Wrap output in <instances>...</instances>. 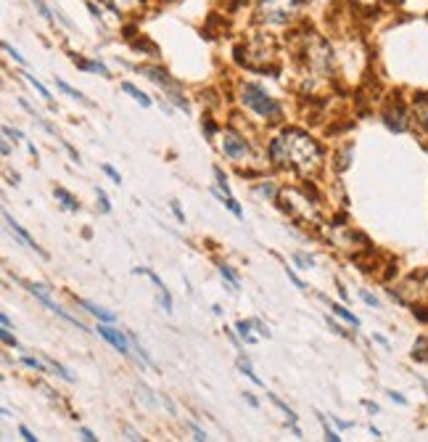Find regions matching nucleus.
<instances>
[{
  "label": "nucleus",
  "mask_w": 428,
  "mask_h": 442,
  "mask_svg": "<svg viewBox=\"0 0 428 442\" xmlns=\"http://www.w3.org/2000/svg\"><path fill=\"white\" fill-rule=\"evenodd\" d=\"M268 157L281 170H296L302 175H315L322 167V146L309 133L299 127H288L283 135L272 138Z\"/></svg>",
  "instance_id": "nucleus-1"
},
{
  "label": "nucleus",
  "mask_w": 428,
  "mask_h": 442,
  "mask_svg": "<svg viewBox=\"0 0 428 442\" xmlns=\"http://www.w3.org/2000/svg\"><path fill=\"white\" fill-rule=\"evenodd\" d=\"M241 104L246 109H252L256 117H262V120L281 122L283 117L281 104H278L262 85H256V82H243L241 85Z\"/></svg>",
  "instance_id": "nucleus-2"
},
{
  "label": "nucleus",
  "mask_w": 428,
  "mask_h": 442,
  "mask_svg": "<svg viewBox=\"0 0 428 442\" xmlns=\"http://www.w3.org/2000/svg\"><path fill=\"white\" fill-rule=\"evenodd\" d=\"M304 0H259L256 19L270 27H286L299 19Z\"/></svg>",
  "instance_id": "nucleus-3"
},
{
  "label": "nucleus",
  "mask_w": 428,
  "mask_h": 442,
  "mask_svg": "<svg viewBox=\"0 0 428 442\" xmlns=\"http://www.w3.org/2000/svg\"><path fill=\"white\" fill-rule=\"evenodd\" d=\"M140 74H146L151 82H156L164 93L170 95V101H172L174 106H180L183 111H190V104H188V98L180 93V88H177V82L164 72L161 67H140Z\"/></svg>",
  "instance_id": "nucleus-4"
},
{
  "label": "nucleus",
  "mask_w": 428,
  "mask_h": 442,
  "mask_svg": "<svg viewBox=\"0 0 428 442\" xmlns=\"http://www.w3.org/2000/svg\"><path fill=\"white\" fill-rule=\"evenodd\" d=\"M220 148H222V154L233 161L249 159V154H252V146H249L246 135H241L238 130H233V127H228V130L222 133V143H220Z\"/></svg>",
  "instance_id": "nucleus-5"
},
{
  "label": "nucleus",
  "mask_w": 428,
  "mask_h": 442,
  "mask_svg": "<svg viewBox=\"0 0 428 442\" xmlns=\"http://www.w3.org/2000/svg\"><path fill=\"white\" fill-rule=\"evenodd\" d=\"M384 125H386L388 130H394V133H404V130L410 127L407 111H404V106H402L400 101H394V104L386 106V111H384Z\"/></svg>",
  "instance_id": "nucleus-6"
},
{
  "label": "nucleus",
  "mask_w": 428,
  "mask_h": 442,
  "mask_svg": "<svg viewBox=\"0 0 428 442\" xmlns=\"http://www.w3.org/2000/svg\"><path fill=\"white\" fill-rule=\"evenodd\" d=\"M98 334L106 339L108 345H114V349L117 352H122V355H130V345H127V339H124V334L122 331H117V329H111V326H98Z\"/></svg>",
  "instance_id": "nucleus-7"
},
{
  "label": "nucleus",
  "mask_w": 428,
  "mask_h": 442,
  "mask_svg": "<svg viewBox=\"0 0 428 442\" xmlns=\"http://www.w3.org/2000/svg\"><path fill=\"white\" fill-rule=\"evenodd\" d=\"M3 220L8 223V228L14 230V233H16V239H19V242H22V244H27L29 249H35V252H38V255H40V257H48V255H45V252H42V246H38V242H35V239H32V236H29L27 230L22 228L19 223H16V220H14V217H11V214L6 212V214H3Z\"/></svg>",
  "instance_id": "nucleus-8"
},
{
  "label": "nucleus",
  "mask_w": 428,
  "mask_h": 442,
  "mask_svg": "<svg viewBox=\"0 0 428 442\" xmlns=\"http://www.w3.org/2000/svg\"><path fill=\"white\" fill-rule=\"evenodd\" d=\"M27 289H29V294L32 297H38L45 308L51 310V313H56L58 310V305H56L54 299H51V289L45 286V283H27Z\"/></svg>",
  "instance_id": "nucleus-9"
},
{
  "label": "nucleus",
  "mask_w": 428,
  "mask_h": 442,
  "mask_svg": "<svg viewBox=\"0 0 428 442\" xmlns=\"http://www.w3.org/2000/svg\"><path fill=\"white\" fill-rule=\"evenodd\" d=\"M74 299H77V297H74ZM77 305L88 310V313H90L93 318H98L101 323H114V321H117V315H114V313H108V310L98 308V305H93V302H88V299H77Z\"/></svg>",
  "instance_id": "nucleus-10"
},
{
  "label": "nucleus",
  "mask_w": 428,
  "mask_h": 442,
  "mask_svg": "<svg viewBox=\"0 0 428 442\" xmlns=\"http://www.w3.org/2000/svg\"><path fill=\"white\" fill-rule=\"evenodd\" d=\"M54 196H56L58 201H61V207H64V210H69V212H80V201L74 199V196L69 194L67 188L56 186V188H54Z\"/></svg>",
  "instance_id": "nucleus-11"
},
{
  "label": "nucleus",
  "mask_w": 428,
  "mask_h": 442,
  "mask_svg": "<svg viewBox=\"0 0 428 442\" xmlns=\"http://www.w3.org/2000/svg\"><path fill=\"white\" fill-rule=\"evenodd\" d=\"M56 85H58V90H64L67 95H72L74 101H80V104H85V106H93V101H90V98H85L80 90H74V88H72V85H67V82L61 80V77H56Z\"/></svg>",
  "instance_id": "nucleus-12"
},
{
  "label": "nucleus",
  "mask_w": 428,
  "mask_h": 442,
  "mask_svg": "<svg viewBox=\"0 0 428 442\" xmlns=\"http://www.w3.org/2000/svg\"><path fill=\"white\" fill-rule=\"evenodd\" d=\"M122 90H124V93H130L135 98V101H138V104H140V106L143 109H148L151 106V104H154V101H151V98H148L146 93H143V90H138V88H135L133 82H124V85H122Z\"/></svg>",
  "instance_id": "nucleus-13"
},
{
  "label": "nucleus",
  "mask_w": 428,
  "mask_h": 442,
  "mask_svg": "<svg viewBox=\"0 0 428 442\" xmlns=\"http://www.w3.org/2000/svg\"><path fill=\"white\" fill-rule=\"evenodd\" d=\"M331 310H334V313L338 315V318H344L347 323H352L354 329H360V318H357L354 313H349V310L344 308V305H336V302H331Z\"/></svg>",
  "instance_id": "nucleus-14"
},
{
  "label": "nucleus",
  "mask_w": 428,
  "mask_h": 442,
  "mask_svg": "<svg viewBox=\"0 0 428 442\" xmlns=\"http://www.w3.org/2000/svg\"><path fill=\"white\" fill-rule=\"evenodd\" d=\"M214 196H217V199L220 201H225V207H228L230 212L236 214V217H243V210H241V204H238V201L233 199V194H230V196H225V194H220V191H212Z\"/></svg>",
  "instance_id": "nucleus-15"
},
{
  "label": "nucleus",
  "mask_w": 428,
  "mask_h": 442,
  "mask_svg": "<svg viewBox=\"0 0 428 442\" xmlns=\"http://www.w3.org/2000/svg\"><path fill=\"white\" fill-rule=\"evenodd\" d=\"M254 191L259 194V196H268V199H278V186H275L272 180H265V183L254 186Z\"/></svg>",
  "instance_id": "nucleus-16"
},
{
  "label": "nucleus",
  "mask_w": 428,
  "mask_h": 442,
  "mask_svg": "<svg viewBox=\"0 0 428 442\" xmlns=\"http://www.w3.org/2000/svg\"><path fill=\"white\" fill-rule=\"evenodd\" d=\"M220 276H222V281L230 283V289H233V292H238V289H241V281H238V276H236V273H233L228 265H220Z\"/></svg>",
  "instance_id": "nucleus-17"
},
{
  "label": "nucleus",
  "mask_w": 428,
  "mask_h": 442,
  "mask_svg": "<svg viewBox=\"0 0 428 442\" xmlns=\"http://www.w3.org/2000/svg\"><path fill=\"white\" fill-rule=\"evenodd\" d=\"M413 361H428V339L420 336L413 347Z\"/></svg>",
  "instance_id": "nucleus-18"
},
{
  "label": "nucleus",
  "mask_w": 428,
  "mask_h": 442,
  "mask_svg": "<svg viewBox=\"0 0 428 442\" xmlns=\"http://www.w3.org/2000/svg\"><path fill=\"white\" fill-rule=\"evenodd\" d=\"M252 326H254L252 321H238V323H236V329H238V334H241V339H243V342H249V345H254V342H256L254 336L249 334V331H252Z\"/></svg>",
  "instance_id": "nucleus-19"
},
{
  "label": "nucleus",
  "mask_w": 428,
  "mask_h": 442,
  "mask_svg": "<svg viewBox=\"0 0 428 442\" xmlns=\"http://www.w3.org/2000/svg\"><path fill=\"white\" fill-rule=\"evenodd\" d=\"M270 400H272V405H278V408H281L283 413L288 416V421H291V424H296V418H299V416L294 413V411H291V408H288V405H286V402L281 400V397H278V395H268Z\"/></svg>",
  "instance_id": "nucleus-20"
},
{
  "label": "nucleus",
  "mask_w": 428,
  "mask_h": 442,
  "mask_svg": "<svg viewBox=\"0 0 428 442\" xmlns=\"http://www.w3.org/2000/svg\"><path fill=\"white\" fill-rule=\"evenodd\" d=\"M45 363H48V365H51V368H54V371H56V376H61L64 381H74V376L69 374V371H67V368H64V365H61V363H56L54 358H45Z\"/></svg>",
  "instance_id": "nucleus-21"
},
{
  "label": "nucleus",
  "mask_w": 428,
  "mask_h": 442,
  "mask_svg": "<svg viewBox=\"0 0 428 442\" xmlns=\"http://www.w3.org/2000/svg\"><path fill=\"white\" fill-rule=\"evenodd\" d=\"M238 371H241L243 376H249L254 384H259V387H262V379L254 374V368H252V363H249V361H238Z\"/></svg>",
  "instance_id": "nucleus-22"
},
{
  "label": "nucleus",
  "mask_w": 428,
  "mask_h": 442,
  "mask_svg": "<svg viewBox=\"0 0 428 442\" xmlns=\"http://www.w3.org/2000/svg\"><path fill=\"white\" fill-rule=\"evenodd\" d=\"M95 196H98V207H101V212H104V214L111 212V201H108L106 191H104V188L95 186Z\"/></svg>",
  "instance_id": "nucleus-23"
},
{
  "label": "nucleus",
  "mask_w": 428,
  "mask_h": 442,
  "mask_svg": "<svg viewBox=\"0 0 428 442\" xmlns=\"http://www.w3.org/2000/svg\"><path fill=\"white\" fill-rule=\"evenodd\" d=\"M138 395L143 397V402L146 405H151V408H156V397H154V392L146 387V384H138Z\"/></svg>",
  "instance_id": "nucleus-24"
},
{
  "label": "nucleus",
  "mask_w": 428,
  "mask_h": 442,
  "mask_svg": "<svg viewBox=\"0 0 428 442\" xmlns=\"http://www.w3.org/2000/svg\"><path fill=\"white\" fill-rule=\"evenodd\" d=\"M214 177H217V186H220V191L225 194V196H230V186H228V177H225V173L220 170V167H214Z\"/></svg>",
  "instance_id": "nucleus-25"
},
{
  "label": "nucleus",
  "mask_w": 428,
  "mask_h": 442,
  "mask_svg": "<svg viewBox=\"0 0 428 442\" xmlns=\"http://www.w3.org/2000/svg\"><path fill=\"white\" fill-rule=\"evenodd\" d=\"M27 82L32 85V88H35V90H38V93L42 95V98H45V101H51V93H48V88H45L42 82H38L35 77H32V74H27Z\"/></svg>",
  "instance_id": "nucleus-26"
},
{
  "label": "nucleus",
  "mask_w": 428,
  "mask_h": 442,
  "mask_svg": "<svg viewBox=\"0 0 428 442\" xmlns=\"http://www.w3.org/2000/svg\"><path fill=\"white\" fill-rule=\"evenodd\" d=\"M318 418H320V424H322V429H325V437H328V440H331V442H338V440H341V437H338V432H334V429H331V424L325 421V416L318 413Z\"/></svg>",
  "instance_id": "nucleus-27"
},
{
  "label": "nucleus",
  "mask_w": 428,
  "mask_h": 442,
  "mask_svg": "<svg viewBox=\"0 0 428 442\" xmlns=\"http://www.w3.org/2000/svg\"><path fill=\"white\" fill-rule=\"evenodd\" d=\"M0 339H3V345H8V347H19L16 336L11 334V329H6V326H3V331H0Z\"/></svg>",
  "instance_id": "nucleus-28"
},
{
  "label": "nucleus",
  "mask_w": 428,
  "mask_h": 442,
  "mask_svg": "<svg viewBox=\"0 0 428 442\" xmlns=\"http://www.w3.org/2000/svg\"><path fill=\"white\" fill-rule=\"evenodd\" d=\"M32 6H35V8L40 11L42 19H45V22H54V14H51V8H48V6L42 3V0H32Z\"/></svg>",
  "instance_id": "nucleus-29"
},
{
  "label": "nucleus",
  "mask_w": 428,
  "mask_h": 442,
  "mask_svg": "<svg viewBox=\"0 0 428 442\" xmlns=\"http://www.w3.org/2000/svg\"><path fill=\"white\" fill-rule=\"evenodd\" d=\"M294 260L296 262H299V265H302V268H315V257H309V255H302V252H296L294 255Z\"/></svg>",
  "instance_id": "nucleus-30"
},
{
  "label": "nucleus",
  "mask_w": 428,
  "mask_h": 442,
  "mask_svg": "<svg viewBox=\"0 0 428 442\" xmlns=\"http://www.w3.org/2000/svg\"><path fill=\"white\" fill-rule=\"evenodd\" d=\"M3 51H6V54H11V56H14V61H19V64H22V67H27V61H24V56L19 54V51H16V48H11V45H8V42H3Z\"/></svg>",
  "instance_id": "nucleus-31"
},
{
  "label": "nucleus",
  "mask_w": 428,
  "mask_h": 442,
  "mask_svg": "<svg viewBox=\"0 0 428 442\" xmlns=\"http://www.w3.org/2000/svg\"><path fill=\"white\" fill-rule=\"evenodd\" d=\"M101 170H104V173H106L108 177H111V180H114V183H117V186H122V175L117 173V170H114V167H111V164H101Z\"/></svg>",
  "instance_id": "nucleus-32"
},
{
  "label": "nucleus",
  "mask_w": 428,
  "mask_h": 442,
  "mask_svg": "<svg viewBox=\"0 0 428 442\" xmlns=\"http://www.w3.org/2000/svg\"><path fill=\"white\" fill-rule=\"evenodd\" d=\"M170 210H172V212H174V217H177V220H180V223H183V226H186V212H183V210H180V204H177V201H170Z\"/></svg>",
  "instance_id": "nucleus-33"
},
{
  "label": "nucleus",
  "mask_w": 428,
  "mask_h": 442,
  "mask_svg": "<svg viewBox=\"0 0 428 442\" xmlns=\"http://www.w3.org/2000/svg\"><path fill=\"white\" fill-rule=\"evenodd\" d=\"M24 365H27V368H35V371H45V365H42L40 361H38V358H24Z\"/></svg>",
  "instance_id": "nucleus-34"
},
{
  "label": "nucleus",
  "mask_w": 428,
  "mask_h": 442,
  "mask_svg": "<svg viewBox=\"0 0 428 442\" xmlns=\"http://www.w3.org/2000/svg\"><path fill=\"white\" fill-rule=\"evenodd\" d=\"M286 276H288V278H291V281L296 283V286H299V289H302V292H304V289H307V286H304V281H302V278H299V276H296L294 270L291 268H286Z\"/></svg>",
  "instance_id": "nucleus-35"
},
{
  "label": "nucleus",
  "mask_w": 428,
  "mask_h": 442,
  "mask_svg": "<svg viewBox=\"0 0 428 442\" xmlns=\"http://www.w3.org/2000/svg\"><path fill=\"white\" fill-rule=\"evenodd\" d=\"M325 321H328V326H331V331H334V334H341V336H352V334H349V331H344V329H341V326H336V323L331 321V315H328V318H325Z\"/></svg>",
  "instance_id": "nucleus-36"
},
{
  "label": "nucleus",
  "mask_w": 428,
  "mask_h": 442,
  "mask_svg": "<svg viewBox=\"0 0 428 442\" xmlns=\"http://www.w3.org/2000/svg\"><path fill=\"white\" fill-rule=\"evenodd\" d=\"M19 434H22V437H24V440H27V442H38V437H35V434H32V432H29V429L24 427V424L19 427Z\"/></svg>",
  "instance_id": "nucleus-37"
},
{
  "label": "nucleus",
  "mask_w": 428,
  "mask_h": 442,
  "mask_svg": "<svg viewBox=\"0 0 428 442\" xmlns=\"http://www.w3.org/2000/svg\"><path fill=\"white\" fill-rule=\"evenodd\" d=\"M362 299H365V302H368L370 308H381V302H378V299H375V297L370 294V292H362Z\"/></svg>",
  "instance_id": "nucleus-38"
},
{
  "label": "nucleus",
  "mask_w": 428,
  "mask_h": 442,
  "mask_svg": "<svg viewBox=\"0 0 428 442\" xmlns=\"http://www.w3.org/2000/svg\"><path fill=\"white\" fill-rule=\"evenodd\" d=\"M188 427H190V432H193V437H196V440H209V437H206V432H201L196 424H188Z\"/></svg>",
  "instance_id": "nucleus-39"
},
{
  "label": "nucleus",
  "mask_w": 428,
  "mask_h": 442,
  "mask_svg": "<svg viewBox=\"0 0 428 442\" xmlns=\"http://www.w3.org/2000/svg\"><path fill=\"white\" fill-rule=\"evenodd\" d=\"M80 437H82V440H88V442H95V440H98V437H95L93 432H90V429H85V427L80 429Z\"/></svg>",
  "instance_id": "nucleus-40"
},
{
  "label": "nucleus",
  "mask_w": 428,
  "mask_h": 442,
  "mask_svg": "<svg viewBox=\"0 0 428 442\" xmlns=\"http://www.w3.org/2000/svg\"><path fill=\"white\" fill-rule=\"evenodd\" d=\"M252 323H254V329L259 331V334L268 336V339H270V331H268V326H265V323H262V321H252Z\"/></svg>",
  "instance_id": "nucleus-41"
},
{
  "label": "nucleus",
  "mask_w": 428,
  "mask_h": 442,
  "mask_svg": "<svg viewBox=\"0 0 428 442\" xmlns=\"http://www.w3.org/2000/svg\"><path fill=\"white\" fill-rule=\"evenodd\" d=\"M64 148H67V151H69V157H72V159H74V161H80V154H77V148H74V146H69L67 141H64Z\"/></svg>",
  "instance_id": "nucleus-42"
},
{
  "label": "nucleus",
  "mask_w": 428,
  "mask_h": 442,
  "mask_svg": "<svg viewBox=\"0 0 428 442\" xmlns=\"http://www.w3.org/2000/svg\"><path fill=\"white\" fill-rule=\"evenodd\" d=\"M388 397H391L394 402H400V405H407V397H402L400 392H388Z\"/></svg>",
  "instance_id": "nucleus-43"
},
{
  "label": "nucleus",
  "mask_w": 428,
  "mask_h": 442,
  "mask_svg": "<svg viewBox=\"0 0 428 442\" xmlns=\"http://www.w3.org/2000/svg\"><path fill=\"white\" fill-rule=\"evenodd\" d=\"M418 111H420V120H423V125H426V130H428V106H420V104H418Z\"/></svg>",
  "instance_id": "nucleus-44"
},
{
  "label": "nucleus",
  "mask_w": 428,
  "mask_h": 442,
  "mask_svg": "<svg viewBox=\"0 0 428 442\" xmlns=\"http://www.w3.org/2000/svg\"><path fill=\"white\" fill-rule=\"evenodd\" d=\"M243 397H246V402H249V405H252V408H259V402H256V397H254V395H252V392H246V395H243Z\"/></svg>",
  "instance_id": "nucleus-45"
},
{
  "label": "nucleus",
  "mask_w": 428,
  "mask_h": 442,
  "mask_svg": "<svg viewBox=\"0 0 428 442\" xmlns=\"http://www.w3.org/2000/svg\"><path fill=\"white\" fill-rule=\"evenodd\" d=\"M161 402H164V405H167V411H170V413L174 416V405H172V400H170L167 395H161Z\"/></svg>",
  "instance_id": "nucleus-46"
},
{
  "label": "nucleus",
  "mask_w": 428,
  "mask_h": 442,
  "mask_svg": "<svg viewBox=\"0 0 428 442\" xmlns=\"http://www.w3.org/2000/svg\"><path fill=\"white\" fill-rule=\"evenodd\" d=\"M225 334H228V339H230V342H233V345H236V347H241V342H238V339H236V334H233V331H230V329H225Z\"/></svg>",
  "instance_id": "nucleus-47"
},
{
  "label": "nucleus",
  "mask_w": 428,
  "mask_h": 442,
  "mask_svg": "<svg viewBox=\"0 0 428 442\" xmlns=\"http://www.w3.org/2000/svg\"><path fill=\"white\" fill-rule=\"evenodd\" d=\"M204 127H206V133H209V135H212L214 130H217V125H214L212 120H206V122H204Z\"/></svg>",
  "instance_id": "nucleus-48"
},
{
  "label": "nucleus",
  "mask_w": 428,
  "mask_h": 442,
  "mask_svg": "<svg viewBox=\"0 0 428 442\" xmlns=\"http://www.w3.org/2000/svg\"><path fill=\"white\" fill-rule=\"evenodd\" d=\"M365 408H368L370 413H378V405H375V402H370V400H365Z\"/></svg>",
  "instance_id": "nucleus-49"
},
{
  "label": "nucleus",
  "mask_w": 428,
  "mask_h": 442,
  "mask_svg": "<svg viewBox=\"0 0 428 442\" xmlns=\"http://www.w3.org/2000/svg\"><path fill=\"white\" fill-rule=\"evenodd\" d=\"M0 321H3V326H6V329H11V318H8V315H6V313H3V315H0Z\"/></svg>",
  "instance_id": "nucleus-50"
},
{
  "label": "nucleus",
  "mask_w": 428,
  "mask_h": 442,
  "mask_svg": "<svg viewBox=\"0 0 428 442\" xmlns=\"http://www.w3.org/2000/svg\"><path fill=\"white\" fill-rule=\"evenodd\" d=\"M11 154V146H8V141H3V157H8Z\"/></svg>",
  "instance_id": "nucleus-51"
},
{
  "label": "nucleus",
  "mask_w": 428,
  "mask_h": 442,
  "mask_svg": "<svg viewBox=\"0 0 428 442\" xmlns=\"http://www.w3.org/2000/svg\"><path fill=\"white\" fill-rule=\"evenodd\" d=\"M373 339H375V342H378V345H384V347H388V342H386V339H384V336H378V334H375Z\"/></svg>",
  "instance_id": "nucleus-52"
},
{
  "label": "nucleus",
  "mask_w": 428,
  "mask_h": 442,
  "mask_svg": "<svg viewBox=\"0 0 428 442\" xmlns=\"http://www.w3.org/2000/svg\"><path fill=\"white\" fill-rule=\"evenodd\" d=\"M357 3H375V0H357Z\"/></svg>",
  "instance_id": "nucleus-53"
}]
</instances>
